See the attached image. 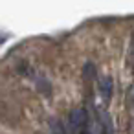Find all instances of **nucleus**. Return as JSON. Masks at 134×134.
Returning <instances> with one entry per match:
<instances>
[{
    "label": "nucleus",
    "mask_w": 134,
    "mask_h": 134,
    "mask_svg": "<svg viewBox=\"0 0 134 134\" xmlns=\"http://www.w3.org/2000/svg\"><path fill=\"white\" fill-rule=\"evenodd\" d=\"M97 90H99V96L105 103H108L112 99V90H114V81L110 75H103L97 79Z\"/></svg>",
    "instance_id": "obj_1"
},
{
    "label": "nucleus",
    "mask_w": 134,
    "mask_h": 134,
    "mask_svg": "<svg viewBox=\"0 0 134 134\" xmlns=\"http://www.w3.org/2000/svg\"><path fill=\"white\" fill-rule=\"evenodd\" d=\"M129 61H130V64H132V68H134V37H132L130 46H129Z\"/></svg>",
    "instance_id": "obj_2"
},
{
    "label": "nucleus",
    "mask_w": 134,
    "mask_h": 134,
    "mask_svg": "<svg viewBox=\"0 0 134 134\" xmlns=\"http://www.w3.org/2000/svg\"><path fill=\"white\" fill-rule=\"evenodd\" d=\"M81 134H92V130H90V129H85V130H83Z\"/></svg>",
    "instance_id": "obj_3"
},
{
    "label": "nucleus",
    "mask_w": 134,
    "mask_h": 134,
    "mask_svg": "<svg viewBox=\"0 0 134 134\" xmlns=\"http://www.w3.org/2000/svg\"><path fill=\"white\" fill-rule=\"evenodd\" d=\"M59 134H61V132H59Z\"/></svg>",
    "instance_id": "obj_4"
}]
</instances>
